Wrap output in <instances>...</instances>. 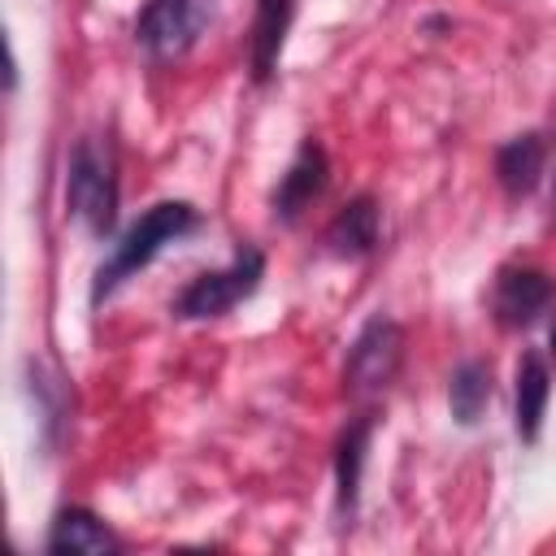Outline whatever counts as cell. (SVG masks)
Segmentation results:
<instances>
[{
    "mask_svg": "<svg viewBox=\"0 0 556 556\" xmlns=\"http://www.w3.org/2000/svg\"><path fill=\"white\" fill-rule=\"evenodd\" d=\"M374 243H378V204H374V195H356L330 217L326 248L334 256H365V252H374Z\"/></svg>",
    "mask_w": 556,
    "mask_h": 556,
    "instance_id": "cell-12",
    "label": "cell"
},
{
    "mask_svg": "<svg viewBox=\"0 0 556 556\" xmlns=\"http://www.w3.org/2000/svg\"><path fill=\"white\" fill-rule=\"evenodd\" d=\"M552 208H556V182H552Z\"/></svg>",
    "mask_w": 556,
    "mask_h": 556,
    "instance_id": "cell-16",
    "label": "cell"
},
{
    "mask_svg": "<svg viewBox=\"0 0 556 556\" xmlns=\"http://www.w3.org/2000/svg\"><path fill=\"white\" fill-rule=\"evenodd\" d=\"M547 343H552V361H556V326H552V339Z\"/></svg>",
    "mask_w": 556,
    "mask_h": 556,
    "instance_id": "cell-15",
    "label": "cell"
},
{
    "mask_svg": "<svg viewBox=\"0 0 556 556\" xmlns=\"http://www.w3.org/2000/svg\"><path fill=\"white\" fill-rule=\"evenodd\" d=\"M295 0H256V22H252V83H269L282 39L291 30Z\"/></svg>",
    "mask_w": 556,
    "mask_h": 556,
    "instance_id": "cell-11",
    "label": "cell"
},
{
    "mask_svg": "<svg viewBox=\"0 0 556 556\" xmlns=\"http://www.w3.org/2000/svg\"><path fill=\"white\" fill-rule=\"evenodd\" d=\"M495 395V374L486 361H460L447 378V408L456 417V426H478L486 404Z\"/></svg>",
    "mask_w": 556,
    "mask_h": 556,
    "instance_id": "cell-13",
    "label": "cell"
},
{
    "mask_svg": "<svg viewBox=\"0 0 556 556\" xmlns=\"http://www.w3.org/2000/svg\"><path fill=\"white\" fill-rule=\"evenodd\" d=\"M369 430H374V417L361 413L334 443V500H339V513L348 517L356 508V495H361V469H365V443H369Z\"/></svg>",
    "mask_w": 556,
    "mask_h": 556,
    "instance_id": "cell-14",
    "label": "cell"
},
{
    "mask_svg": "<svg viewBox=\"0 0 556 556\" xmlns=\"http://www.w3.org/2000/svg\"><path fill=\"white\" fill-rule=\"evenodd\" d=\"M208 22H213V0H148L135 17V39L148 56L174 61L195 48Z\"/></svg>",
    "mask_w": 556,
    "mask_h": 556,
    "instance_id": "cell-5",
    "label": "cell"
},
{
    "mask_svg": "<svg viewBox=\"0 0 556 556\" xmlns=\"http://www.w3.org/2000/svg\"><path fill=\"white\" fill-rule=\"evenodd\" d=\"M400 365H404V330H400V321L378 313V317H369L361 326V334L348 348L343 387L352 395H378V391H387L395 382Z\"/></svg>",
    "mask_w": 556,
    "mask_h": 556,
    "instance_id": "cell-4",
    "label": "cell"
},
{
    "mask_svg": "<svg viewBox=\"0 0 556 556\" xmlns=\"http://www.w3.org/2000/svg\"><path fill=\"white\" fill-rule=\"evenodd\" d=\"M326 174H330V165H326L321 143L317 139H304L300 152H295V161L287 165V174L274 187V213L282 222H300V213L326 191Z\"/></svg>",
    "mask_w": 556,
    "mask_h": 556,
    "instance_id": "cell-8",
    "label": "cell"
},
{
    "mask_svg": "<svg viewBox=\"0 0 556 556\" xmlns=\"http://www.w3.org/2000/svg\"><path fill=\"white\" fill-rule=\"evenodd\" d=\"M543 161H547V143L534 130L513 135L508 143H500V152H495V178H500L504 195H513V200L530 195L539 187V178H543Z\"/></svg>",
    "mask_w": 556,
    "mask_h": 556,
    "instance_id": "cell-9",
    "label": "cell"
},
{
    "mask_svg": "<svg viewBox=\"0 0 556 556\" xmlns=\"http://www.w3.org/2000/svg\"><path fill=\"white\" fill-rule=\"evenodd\" d=\"M200 226V213L187 200H161L148 213H139V222L113 243V252L100 261L96 282H91V304H100L104 295H113L130 274H139L143 265H152L161 256L165 243L191 235Z\"/></svg>",
    "mask_w": 556,
    "mask_h": 556,
    "instance_id": "cell-1",
    "label": "cell"
},
{
    "mask_svg": "<svg viewBox=\"0 0 556 556\" xmlns=\"http://www.w3.org/2000/svg\"><path fill=\"white\" fill-rule=\"evenodd\" d=\"M513 395H517V434H521L526 443H534V439H539V430H543L547 395H552V374H547L543 352H534V348H530V352H521Z\"/></svg>",
    "mask_w": 556,
    "mask_h": 556,
    "instance_id": "cell-10",
    "label": "cell"
},
{
    "mask_svg": "<svg viewBox=\"0 0 556 556\" xmlns=\"http://www.w3.org/2000/svg\"><path fill=\"white\" fill-rule=\"evenodd\" d=\"M265 278V256L256 248H239L235 261L226 269H208L200 278H191L178 300H174V317L182 321H213V317H226L235 304H243Z\"/></svg>",
    "mask_w": 556,
    "mask_h": 556,
    "instance_id": "cell-3",
    "label": "cell"
},
{
    "mask_svg": "<svg viewBox=\"0 0 556 556\" xmlns=\"http://www.w3.org/2000/svg\"><path fill=\"white\" fill-rule=\"evenodd\" d=\"M552 278L534 265H504L500 278H495V291H491V313L504 330H521L530 326L539 313H547L552 304Z\"/></svg>",
    "mask_w": 556,
    "mask_h": 556,
    "instance_id": "cell-6",
    "label": "cell"
},
{
    "mask_svg": "<svg viewBox=\"0 0 556 556\" xmlns=\"http://www.w3.org/2000/svg\"><path fill=\"white\" fill-rule=\"evenodd\" d=\"M65 208L74 217H83L96 235L113 230V217H117V165H113L109 148H100L96 139H78L74 152H70Z\"/></svg>",
    "mask_w": 556,
    "mask_h": 556,
    "instance_id": "cell-2",
    "label": "cell"
},
{
    "mask_svg": "<svg viewBox=\"0 0 556 556\" xmlns=\"http://www.w3.org/2000/svg\"><path fill=\"white\" fill-rule=\"evenodd\" d=\"M52 556H113L122 552V539L113 534L109 521H100L91 508H61L48 526V543H43Z\"/></svg>",
    "mask_w": 556,
    "mask_h": 556,
    "instance_id": "cell-7",
    "label": "cell"
}]
</instances>
